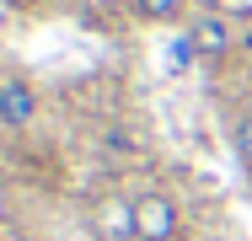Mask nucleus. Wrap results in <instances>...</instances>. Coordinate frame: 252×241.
<instances>
[{
  "mask_svg": "<svg viewBox=\"0 0 252 241\" xmlns=\"http://www.w3.org/2000/svg\"><path fill=\"white\" fill-rule=\"evenodd\" d=\"M134 204V241H183V204L166 188L129 193Z\"/></svg>",
  "mask_w": 252,
  "mask_h": 241,
  "instance_id": "1",
  "label": "nucleus"
},
{
  "mask_svg": "<svg viewBox=\"0 0 252 241\" xmlns=\"http://www.w3.org/2000/svg\"><path fill=\"white\" fill-rule=\"evenodd\" d=\"M188 43L199 54V64H220V59H231V43H236V32H231V16L220 11V5H204L188 16Z\"/></svg>",
  "mask_w": 252,
  "mask_h": 241,
  "instance_id": "2",
  "label": "nucleus"
},
{
  "mask_svg": "<svg viewBox=\"0 0 252 241\" xmlns=\"http://www.w3.org/2000/svg\"><path fill=\"white\" fill-rule=\"evenodd\" d=\"M43 113V96L27 75H0V129H32Z\"/></svg>",
  "mask_w": 252,
  "mask_h": 241,
  "instance_id": "3",
  "label": "nucleus"
},
{
  "mask_svg": "<svg viewBox=\"0 0 252 241\" xmlns=\"http://www.w3.org/2000/svg\"><path fill=\"white\" fill-rule=\"evenodd\" d=\"M92 225H97V241H134V204H129V193H107L97 204V214H92Z\"/></svg>",
  "mask_w": 252,
  "mask_h": 241,
  "instance_id": "4",
  "label": "nucleus"
},
{
  "mask_svg": "<svg viewBox=\"0 0 252 241\" xmlns=\"http://www.w3.org/2000/svg\"><path fill=\"white\" fill-rule=\"evenodd\" d=\"M129 11L145 22V27H177L188 16V0H129Z\"/></svg>",
  "mask_w": 252,
  "mask_h": 241,
  "instance_id": "5",
  "label": "nucleus"
},
{
  "mask_svg": "<svg viewBox=\"0 0 252 241\" xmlns=\"http://www.w3.org/2000/svg\"><path fill=\"white\" fill-rule=\"evenodd\" d=\"M231 150H236V161L252 172V107H242L236 123H231Z\"/></svg>",
  "mask_w": 252,
  "mask_h": 241,
  "instance_id": "6",
  "label": "nucleus"
},
{
  "mask_svg": "<svg viewBox=\"0 0 252 241\" xmlns=\"http://www.w3.org/2000/svg\"><path fill=\"white\" fill-rule=\"evenodd\" d=\"M209 5H225V0H209Z\"/></svg>",
  "mask_w": 252,
  "mask_h": 241,
  "instance_id": "7",
  "label": "nucleus"
}]
</instances>
